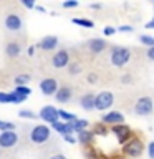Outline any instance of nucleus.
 <instances>
[{
	"mask_svg": "<svg viewBox=\"0 0 154 159\" xmlns=\"http://www.w3.org/2000/svg\"><path fill=\"white\" fill-rule=\"evenodd\" d=\"M144 149H146V146H144V141L139 136H133L131 139H129L128 143L123 144L121 148V152L124 157H131V159H136V157H141Z\"/></svg>",
	"mask_w": 154,
	"mask_h": 159,
	"instance_id": "1",
	"label": "nucleus"
},
{
	"mask_svg": "<svg viewBox=\"0 0 154 159\" xmlns=\"http://www.w3.org/2000/svg\"><path fill=\"white\" fill-rule=\"evenodd\" d=\"M131 60V50L126 47H113L111 53H109V61L113 66L116 68H123L124 65L129 63Z\"/></svg>",
	"mask_w": 154,
	"mask_h": 159,
	"instance_id": "2",
	"label": "nucleus"
},
{
	"mask_svg": "<svg viewBox=\"0 0 154 159\" xmlns=\"http://www.w3.org/2000/svg\"><path fill=\"white\" fill-rule=\"evenodd\" d=\"M114 103V94L111 91H101L94 98V109L98 111H108Z\"/></svg>",
	"mask_w": 154,
	"mask_h": 159,
	"instance_id": "3",
	"label": "nucleus"
},
{
	"mask_svg": "<svg viewBox=\"0 0 154 159\" xmlns=\"http://www.w3.org/2000/svg\"><path fill=\"white\" fill-rule=\"evenodd\" d=\"M133 109L138 116H147V114H151L154 111V103L149 96H141V98L136 99Z\"/></svg>",
	"mask_w": 154,
	"mask_h": 159,
	"instance_id": "4",
	"label": "nucleus"
},
{
	"mask_svg": "<svg viewBox=\"0 0 154 159\" xmlns=\"http://www.w3.org/2000/svg\"><path fill=\"white\" fill-rule=\"evenodd\" d=\"M50 128L45 126V124H38V126H35L32 129V133H30V139L35 143V144H43L47 143L50 139Z\"/></svg>",
	"mask_w": 154,
	"mask_h": 159,
	"instance_id": "5",
	"label": "nucleus"
},
{
	"mask_svg": "<svg viewBox=\"0 0 154 159\" xmlns=\"http://www.w3.org/2000/svg\"><path fill=\"white\" fill-rule=\"evenodd\" d=\"M111 133L116 136V139H118V143L123 144L124 143H128L129 139H131L134 134H133V129L128 126V124H118V126H111Z\"/></svg>",
	"mask_w": 154,
	"mask_h": 159,
	"instance_id": "6",
	"label": "nucleus"
},
{
	"mask_svg": "<svg viewBox=\"0 0 154 159\" xmlns=\"http://www.w3.org/2000/svg\"><path fill=\"white\" fill-rule=\"evenodd\" d=\"M3 25L8 32H20L23 27V22H22V17H20L18 13H8L7 17H5Z\"/></svg>",
	"mask_w": 154,
	"mask_h": 159,
	"instance_id": "7",
	"label": "nucleus"
},
{
	"mask_svg": "<svg viewBox=\"0 0 154 159\" xmlns=\"http://www.w3.org/2000/svg\"><path fill=\"white\" fill-rule=\"evenodd\" d=\"M101 123L104 126H118V124H124V116L119 111H108L101 116Z\"/></svg>",
	"mask_w": 154,
	"mask_h": 159,
	"instance_id": "8",
	"label": "nucleus"
},
{
	"mask_svg": "<svg viewBox=\"0 0 154 159\" xmlns=\"http://www.w3.org/2000/svg\"><path fill=\"white\" fill-rule=\"evenodd\" d=\"M17 143H18V134L15 131H3V133H0V146H2V148L10 149V148H13Z\"/></svg>",
	"mask_w": 154,
	"mask_h": 159,
	"instance_id": "9",
	"label": "nucleus"
},
{
	"mask_svg": "<svg viewBox=\"0 0 154 159\" xmlns=\"http://www.w3.org/2000/svg\"><path fill=\"white\" fill-rule=\"evenodd\" d=\"M40 118L43 119V121H47L50 124H55V123H58V109L55 108V106H43L42 108V111H40Z\"/></svg>",
	"mask_w": 154,
	"mask_h": 159,
	"instance_id": "10",
	"label": "nucleus"
},
{
	"mask_svg": "<svg viewBox=\"0 0 154 159\" xmlns=\"http://www.w3.org/2000/svg\"><path fill=\"white\" fill-rule=\"evenodd\" d=\"M68 63H70V53L66 50H60V52H57L52 58V65L58 70L68 66Z\"/></svg>",
	"mask_w": 154,
	"mask_h": 159,
	"instance_id": "11",
	"label": "nucleus"
},
{
	"mask_svg": "<svg viewBox=\"0 0 154 159\" xmlns=\"http://www.w3.org/2000/svg\"><path fill=\"white\" fill-rule=\"evenodd\" d=\"M40 89H42L43 94L47 96H52V94H57L58 91V81L55 78H45L40 83Z\"/></svg>",
	"mask_w": 154,
	"mask_h": 159,
	"instance_id": "12",
	"label": "nucleus"
},
{
	"mask_svg": "<svg viewBox=\"0 0 154 159\" xmlns=\"http://www.w3.org/2000/svg\"><path fill=\"white\" fill-rule=\"evenodd\" d=\"M37 47L40 50H43V52H52V50H55L58 47V38L53 37V35H48V37L40 40V42L37 43Z\"/></svg>",
	"mask_w": 154,
	"mask_h": 159,
	"instance_id": "13",
	"label": "nucleus"
},
{
	"mask_svg": "<svg viewBox=\"0 0 154 159\" xmlns=\"http://www.w3.org/2000/svg\"><path fill=\"white\" fill-rule=\"evenodd\" d=\"M86 47H88V50H89V53L99 55L101 52H104V48H106L108 45H106V42H104V40H101V38H91V40L86 43Z\"/></svg>",
	"mask_w": 154,
	"mask_h": 159,
	"instance_id": "14",
	"label": "nucleus"
},
{
	"mask_svg": "<svg viewBox=\"0 0 154 159\" xmlns=\"http://www.w3.org/2000/svg\"><path fill=\"white\" fill-rule=\"evenodd\" d=\"M71 96H73L71 88L70 86H61V88H58L57 94H55V99H57L58 103H68L70 99H71Z\"/></svg>",
	"mask_w": 154,
	"mask_h": 159,
	"instance_id": "15",
	"label": "nucleus"
},
{
	"mask_svg": "<svg viewBox=\"0 0 154 159\" xmlns=\"http://www.w3.org/2000/svg\"><path fill=\"white\" fill-rule=\"evenodd\" d=\"M94 98H96V94L84 93L83 96L79 98V106L83 109H86V111H91V109H94Z\"/></svg>",
	"mask_w": 154,
	"mask_h": 159,
	"instance_id": "16",
	"label": "nucleus"
},
{
	"mask_svg": "<svg viewBox=\"0 0 154 159\" xmlns=\"http://www.w3.org/2000/svg\"><path fill=\"white\" fill-rule=\"evenodd\" d=\"M5 53H7L8 58H18L20 53H22V45L18 42H10L5 47Z\"/></svg>",
	"mask_w": 154,
	"mask_h": 159,
	"instance_id": "17",
	"label": "nucleus"
},
{
	"mask_svg": "<svg viewBox=\"0 0 154 159\" xmlns=\"http://www.w3.org/2000/svg\"><path fill=\"white\" fill-rule=\"evenodd\" d=\"M93 139H94V134H93V131H88V129H83V131H79V133H78V138H76V141H78L79 144H83L84 148H86V146H91Z\"/></svg>",
	"mask_w": 154,
	"mask_h": 159,
	"instance_id": "18",
	"label": "nucleus"
},
{
	"mask_svg": "<svg viewBox=\"0 0 154 159\" xmlns=\"http://www.w3.org/2000/svg\"><path fill=\"white\" fill-rule=\"evenodd\" d=\"M53 126V129L57 133H60L61 134V136H66V134H70V136H71V134L75 133L73 131V126H71V123H55V124H52Z\"/></svg>",
	"mask_w": 154,
	"mask_h": 159,
	"instance_id": "19",
	"label": "nucleus"
},
{
	"mask_svg": "<svg viewBox=\"0 0 154 159\" xmlns=\"http://www.w3.org/2000/svg\"><path fill=\"white\" fill-rule=\"evenodd\" d=\"M91 131H93L94 136H108V133H109V131H108V126H104L103 123H96V124L93 126Z\"/></svg>",
	"mask_w": 154,
	"mask_h": 159,
	"instance_id": "20",
	"label": "nucleus"
},
{
	"mask_svg": "<svg viewBox=\"0 0 154 159\" xmlns=\"http://www.w3.org/2000/svg\"><path fill=\"white\" fill-rule=\"evenodd\" d=\"M71 126H73L75 133H79V131H83V129L88 128V121L86 119H75V121L71 123Z\"/></svg>",
	"mask_w": 154,
	"mask_h": 159,
	"instance_id": "21",
	"label": "nucleus"
},
{
	"mask_svg": "<svg viewBox=\"0 0 154 159\" xmlns=\"http://www.w3.org/2000/svg\"><path fill=\"white\" fill-rule=\"evenodd\" d=\"M58 116L65 119L66 123H73L75 119H78L76 118V114H73V113H68V111H63V109H58Z\"/></svg>",
	"mask_w": 154,
	"mask_h": 159,
	"instance_id": "22",
	"label": "nucleus"
},
{
	"mask_svg": "<svg viewBox=\"0 0 154 159\" xmlns=\"http://www.w3.org/2000/svg\"><path fill=\"white\" fill-rule=\"evenodd\" d=\"M73 23L79 25V27H84V28H93L94 27V23L88 18H73Z\"/></svg>",
	"mask_w": 154,
	"mask_h": 159,
	"instance_id": "23",
	"label": "nucleus"
},
{
	"mask_svg": "<svg viewBox=\"0 0 154 159\" xmlns=\"http://www.w3.org/2000/svg\"><path fill=\"white\" fill-rule=\"evenodd\" d=\"M139 42H141V45H146L149 48L154 47V37H151V35H141V37H139Z\"/></svg>",
	"mask_w": 154,
	"mask_h": 159,
	"instance_id": "24",
	"label": "nucleus"
},
{
	"mask_svg": "<svg viewBox=\"0 0 154 159\" xmlns=\"http://www.w3.org/2000/svg\"><path fill=\"white\" fill-rule=\"evenodd\" d=\"M13 81L17 86H25V84L30 81V75H18V76H15Z\"/></svg>",
	"mask_w": 154,
	"mask_h": 159,
	"instance_id": "25",
	"label": "nucleus"
},
{
	"mask_svg": "<svg viewBox=\"0 0 154 159\" xmlns=\"http://www.w3.org/2000/svg\"><path fill=\"white\" fill-rule=\"evenodd\" d=\"M15 94H18V96H22V98H27L30 93H32V89H30L28 86H17L15 88Z\"/></svg>",
	"mask_w": 154,
	"mask_h": 159,
	"instance_id": "26",
	"label": "nucleus"
},
{
	"mask_svg": "<svg viewBox=\"0 0 154 159\" xmlns=\"http://www.w3.org/2000/svg\"><path fill=\"white\" fill-rule=\"evenodd\" d=\"M84 156H86V159H99L98 152L94 151L93 146H86V148H84Z\"/></svg>",
	"mask_w": 154,
	"mask_h": 159,
	"instance_id": "27",
	"label": "nucleus"
},
{
	"mask_svg": "<svg viewBox=\"0 0 154 159\" xmlns=\"http://www.w3.org/2000/svg\"><path fill=\"white\" fill-rule=\"evenodd\" d=\"M81 70H83V66L79 63H71L68 71H70V75H78V73H81Z\"/></svg>",
	"mask_w": 154,
	"mask_h": 159,
	"instance_id": "28",
	"label": "nucleus"
},
{
	"mask_svg": "<svg viewBox=\"0 0 154 159\" xmlns=\"http://www.w3.org/2000/svg\"><path fill=\"white\" fill-rule=\"evenodd\" d=\"M0 129L3 131H15V124L13 123H8V121H0Z\"/></svg>",
	"mask_w": 154,
	"mask_h": 159,
	"instance_id": "29",
	"label": "nucleus"
},
{
	"mask_svg": "<svg viewBox=\"0 0 154 159\" xmlns=\"http://www.w3.org/2000/svg\"><path fill=\"white\" fill-rule=\"evenodd\" d=\"M25 98L22 96H18V94H15V93H8V103H22Z\"/></svg>",
	"mask_w": 154,
	"mask_h": 159,
	"instance_id": "30",
	"label": "nucleus"
},
{
	"mask_svg": "<svg viewBox=\"0 0 154 159\" xmlns=\"http://www.w3.org/2000/svg\"><path fill=\"white\" fill-rule=\"evenodd\" d=\"M116 30L118 32H123V33H131V32H134V27H131V25H121Z\"/></svg>",
	"mask_w": 154,
	"mask_h": 159,
	"instance_id": "31",
	"label": "nucleus"
},
{
	"mask_svg": "<svg viewBox=\"0 0 154 159\" xmlns=\"http://www.w3.org/2000/svg\"><path fill=\"white\" fill-rule=\"evenodd\" d=\"M20 116H22V118H28V119H33L35 116H37V114H35L33 111H27V109H22V111H20Z\"/></svg>",
	"mask_w": 154,
	"mask_h": 159,
	"instance_id": "32",
	"label": "nucleus"
},
{
	"mask_svg": "<svg viewBox=\"0 0 154 159\" xmlns=\"http://www.w3.org/2000/svg\"><path fill=\"white\" fill-rule=\"evenodd\" d=\"M146 149H147V156H149V159H154V141H151L146 146Z\"/></svg>",
	"mask_w": 154,
	"mask_h": 159,
	"instance_id": "33",
	"label": "nucleus"
},
{
	"mask_svg": "<svg viewBox=\"0 0 154 159\" xmlns=\"http://www.w3.org/2000/svg\"><path fill=\"white\" fill-rule=\"evenodd\" d=\"M75 7H78L76 0H68V2H63V8H75Z\"/></svg>",
	"mask_w": 154,
	"mask_h": 159,
	"instance_id": "34",
	"label": "nucleus"
},
{
	"mask_svg": "<svg viewBox=\"0 0 154 159\" xmlns=\"http://www.w3.org/2000/svg\"><path fill=\"white\" fill-rule=\"evenodd\" d=\"M116 32H118V30L114 27H104V30H103V33L106 35V37H111V35H114Z\"/></svg>",
	"mask_w": 154,
	"mask_h": 159,
	"instance_id": "35",
	"label": "nucleus"
},
{
	"mask_svg": "<svg viewBox=\"0 0 154 159\" xmlns=\"http://www.w3.org/2000/svg\"><path fill=\"white\" fill-rule=\"evenodd\" d=\"M96 81H98V75H96V73H89V75H88V83H89V84H94Z\"/></svg>",
	"mask_w": 154,
	"mask_h": 159,
	"instance_id": "36",
	"label": "nucleus"
},
{
	"mask_svg": "<svg viewBox=\"0 0 154 159\" xmlns=\"http://www.w3.org/2000/svg\"><path fill=\"white\" fill-rule=\"evenodd\" d=\"M22 3H23V7H27V8H35L33 0H22Z\"/></svg>",
	"mask_w": 154,
	"mask_h": 159,
	"instance_id": "37",
	"label": "nucleus"
},
{
	"mask_svg": "<svg viewBox=\"0 0 154 159\" xmlns=\"http://www.w3.org/2000/svg\"><path fill=\"white\" fill-rule=\"evenodd\" d=\"M63 139H65L66 143H70V144H75V143H76V138H75V136H70V134L63 136Z\"/></svg>",
	"mask_w": 154,
	"mask_h": 159,
	"instance_id": "38",
	"label": "nucleus"
},
{
	"mask_svg": "<svg viewBox=\"0 0 154 159\" xmlns=\"http://www.w3.org/2000/svg\"><path fill=\"white\" fill-rule=\"evenodd\" d=\"M0 103H8V93L0 91Z\"/></svg>",
	"mask_w": 154,
	"mask_h": 159,
	"instance_id": "39",
	"label": "nucleus"
},
{
	"mask_svg": "<svg viewBox=\"0 0 154 159\" xmlns=\"http://www.w3.org/2000/svg\"><path fill=\"white\" fill-rule=\"evenodd\" d=\"M146 57L151 60V61H154V47H152V48H149L147 52H146Z\"/></svg>",
	"mask_w": 154,
	"mask_h": 159,
	"instance_id": "40",
	"label": "nucleus"
},
{
	"mask_svg": "<svg viewBox=\"0 0 154 159\" xmlns=\"http://www.w3.org/2000/svg\"><path fill=\"white\" fill-rule=\"evenodd\" d=\"M121 81L123 83H131V76H129V75H124V76L121 78Z\"/></svg>",
	"mask_w": 154,
	"mask_h": 159,
	"instance_id": "41",
	"label": "nucleus"
},
{
	"mask_svg": "<svg viewBox=\"0 0 154 159\" xmlns=\"http://www.w3.org/2000/svg\"><path fill=\"white\" fill-rule=\"evenodd\" d=\"M50 159H66V157H65L63 154H55V156H52Z\"/></svg>",
	"mask_w": 154,
	"mask_h": 159,
	"instance_id": "42",
	"label": "nucleus"
},
{
	"mask_svg": "<svg viewBox=\"0 0 154 159\" xmlns=\"http://www.w3.org/2000/svg\"><path fill=\"white\" fill-rule=\"evenodd\" d=\"M144 28H154V18L151 20V22H147V23H146V27H144Z\"/></svg>",
	"mask_w": 154,
	"mask_h": 159,
	"instance_id": "43",
	"label": "nucleus"
},
{
	"mask_svg": "<svg viewBox=\"0 0 154 159\" xmlns=\"http://www.w3.org/2000/svg\"><path fill=\"white\" fill-rule=\"evenodd\" d=\"M89 7H91L93 10H99V8H101V5H99V3H91Z\"/></svg>",
	"mask_w": 154,
	"mask_h": 159,
	"instance_id": "44",
	"label": "nucleus"
},
{
	"mask_svg": "<svg viewBox=\"0 0 154 159\" xmlns=\"http://www.w3.org/2000/svg\"><path fill=\"white\" fill-rule=\"evenodd\" d=\"M33 52H35V47H33V45H32V47H28V57H32Z\"/></svg>",
	"mask_w": 154,
	"mask_h": 159,
	"instance_id": "45",
	"label": "nucleus"
},
{
	"mask_svg": "<svg viewBox=\"0 0 154 159\" xmlns=\"http://www.w3.org/2000/svg\"><path fill=\"white\" fill-rule=\"evenodd\" d=\"M35 8H37V10H38V12H42V13L45 12V8L42 7V5H35Z\"/></svg>",
	"mask_w": 154,
	"mask_h": 159,
	"instance_id": "46",
	"label": "nucleus"
}]
</instances>
